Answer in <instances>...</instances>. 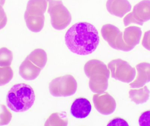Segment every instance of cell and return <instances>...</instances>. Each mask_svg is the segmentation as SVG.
<instances>
[{"mask_svg": "<svg viewBox=\"0 0 150 126\" xmlns=\"http://www.w3.org/2000/svg\"><path fill=\"white\" fill-rule=\"evenodd\" d=\"M65 41L69 50L80 56L94 52L100 43L96 27L87 22H79L72 25L66 32Z\"/></svg>", "mask_w": 150, "mask_h": 126, "instance_id": "cell-1", "label": "cell"}, {"mask_svg": "<svg viewBox=\"0 0 150 126\" xmlns=\"http://www.w3.org/2000/svg\"><path fill=\"white\" fill-rule=\"evenodd\" d=\"M35 98V92L31 86L26 84H18L13 85L8 92L6 104L15 112H24L33 106Z\"/></svg>", "mask_w": 150, "mask_h": 126, "instance_id": "cell-2", "label": "cell"}, {"mask_svg": "<svg viewBox=\"0 0 150 126\" xmlns=\"http://www.w3.org/2000/svg\"><path fill=\"white\" fill-rule=\"evenodd\" d=\"M84 70L90 79L89 87L93 92L101 94L107 90L110 71L105 64L98 60H91L85 64Z\"/></svg>", "mask_w": 150, "mask_h": 126, "instance_id": "cell-3", "label": "cell"}, {"mask_svg": "<svg viewBox=\"0 0 150 126\" xmlns=\"http://www.w3.org/2000/svg\"><path fill=\"white\" fill-rule=\"evenodd\" d=\"M48 5L47 0H29L24 15L26 26L33 32L42 30L45 25V13Z\"/></svg>", "mask_w": 150, "mask_h": 126, "instance_id": "cell-4", "label": "cell"}, {"mask_svg": "<svg viewBox=\"0 0 150 126\" xmlns=\"http://www.w3.org/2000/svg\"><path fill=\"white\" fill-rule=\"evenodd\" d=\"M48 2L47 12L51 17V23L54 29L62 30L66 29L72 21V15L62 1L47 0Z\"/></svg>", "mask_w": 150, "mask_h": 126, "instance_id": "cell-5", "label": "cell"}, {"mask_svg": "<svg viewBox=\"0 0 150 126\" xmlns=\"http://www.w3.org/2000/svg\"><path fill=\"white\" fill-rule=\"evenodd\" d=\"M50 94L54 97L73 96L77 89V83L71 75H66L53 79L49 85Z\"/></svg>", "mask_w": 150, "mask_h": 126, "instance_id": "cell-6", "label": "cell"}, {"mask_svg": "<svg viewBox=\"0 0 150 126\" xmlns=\"http://www.w3.org/2000/svg\"><path fill=\"white\" fill-rule=\"evenodd\" d=\"M112 78L124 83L131 82L136 75L135 68L121 59L114 60L108 64Z\"/></svg>", "mask_w": 150, "mask_h": 126, "instance_id": "cell-7", "label": "cell"}, {"mask_svg": "<svg viewBox=\"0 0 150 126\" xmlns=\"http://www.w3.org/2000/svg\"><path fill=\"white\" fill-rule=\"evenodd\" d=\"M102 37L113 49L124 52H129L133 49L124 42L123 33L115 25L108 24L101 29Z\"/></svg>", "mask_w": 150, "mask_h": 126, "instance_id": "cell-8", "label": "cell"}, {"mask_svg": "<svg viewBox=\"0 0 150 126\" xmlns=\"http://www.w3.org/2000/svg\"><path fill=\"white\" fill-rule=\"evenodd\" d=\"M150 20V0H143L134 6L132 12L123 19L125 26L131 23L142 26L144 23Z\"/></svg>", "mask_w": 150, "mask_h": 126, "instance_id": "cell-9", "label": "cell"}, {"mask_svg": "<svg viewBox=\"0 0 150 126\" xmlns=\"http://www.w3.org/2000/svg\"><path fill=\"white\" fill-rule=\"evenodd\" d=\"M94 107L98 112L104 115L113 113L116 108L115 100L107 92L96 94L93 97Z\"/></svg>", "mask_w": 150, "mask_h": 126, "instance_id": "cell-10", "label": "cell"}, {"mask_svg": "<svg viewBox=\"0 0 150 126\" xmlns=\"http://www.w3.org/2000/svg\"><path fill=\"white\" fill-rule=\"evenodd\" d=\"M106 6L110 14L121 18L129 12L132 8L128 0H108Z\"/></svg>", "mask_w": 150, "mask_h": 126, "instance_id": "cell-11", "label": "cell"}, {"mask_svg": "<svg viewBox=\"0 0 150 126\" xmlns=\"http://www.w3.org/2000/svg\"><path fill=\"white\" fill-rule=\"evenodd\" d=\"M91 110V105L88 99L84 98H79L72 104L70 113L76 118L84 119L89 116Z\"/></svg>", "mask_w": 150, "mask_h": 126, "instance_id": "cell-12", "label": "cell"}, {"mask_svg": "<svg viewBox=\"0 0 150 126\" xmlns=\"http://www.w3.org/2000/svg\"><path fill=\"white\" fill-rule=\"evenodd\" d=\"M137 74L135 81L130 84L131 88L140 89L150 82V63L143 62L136 66Z\"/></svg>", "mask_w": 150, "mask_h": 126, "instance_id": "cell-13", "label": "cell"}, {"mask_svg": "<svg viewBox=\"0 0 150 126\" xmlns=\"http://www.w3.org/2000/svg\"><path fill=\"white\" fill-rule=\"evenodd\" d=\"M41 70L26 58L19 67V74L25 80L31 81L37 78Z\"/></svg>", "mask_w": 150, "mask_h": 126, "instance_id": "cell-14", "label": "cell"}, {"mask_svg": "<svg viewBox=\"0 0 150 126\" xmlns=\"http://www.w3.org/2000/svg\"><path fill=\"white\" fill-rule=\"evenodd\" d=\"M142 34V32L140 27L129 26L124 30L123 39L128 46L134 49L140 43Z\"/></svg>", "mask_w": 150, "mask_h": 126, "instance_id": "cell-15", "label": "cell"}, {"mask_svg": "<svg viewBox=\"0 0 150 126\" xmlns=\"http://www.w3.org/2000/svg\"><path fill=\"white\" fill-rule=\"evenodd\" d=\"M129 93L131 101L137 105L144 103L149 99L150 92L147 86L139 89H131Z\"/></svg>", "mask_w": 150, "mask_h": 126, "instance_id": "cell-16", "label": "cell"}, {"mask_svg": "<svg viewBox=\"0 0 150 126\" xmlns=\"http://www.w3.org/2000/svg\"><path fill=\"white\" fill-rule=\"evenodd\" d=\"M26 58L33 64L42 70L45 68L47 62L46 53L41 49H35Z\"/></svg>", "mask_w": 150, "mask_h": 126, "instance_id": "cell-17", "label": "cell"}, {"mask_svg": "<svg viewBox=\"0 0 150 126\" xmlns=\"http://www.w3.org/2000/svg\"><path fill=\"white\" fill-rule=\"evenodd\" d=\"M68 120L66 113H53L46 121L45 126H67Z\"/></svg>", "mask_w": 150, "mask_h": 126, "instance_id": "cell-18", "label": "cell"}, {"mask_svg": "<svg viewBox=\"0 0 150 126\" xmlns=\"http://www.w3.org/2000/svg\"><path fill=\"white\" fill-rule=\"evenodd\" d=\"M13 60V53L11 51L6 47L0 49V67H9Z\"/></svg>", "mask_w": 150, "mask_h": 126, "instance_id": "cell-19", "label": "cell"}, {"mask_svg": "<svg viewBox=\"0 0 150 126\" xmlns=\"http://www.w3.org/2000/svg\"><path fill=\"white\" fill-rule=\"evenodd\" d=\"M13 77V71L11 67L0 68V86L8 83Z\"/></svg>", "mask_w": 150, "mask_h": 126, "instance_id": "cell-20", "label": "cell"}, {"mask_svg": "<svg viewBox=\"0 0 150 126\" xmlns=\"http://www.w3.org/2000/svg\"><path fill=\"white\" fill-rule=\"evenodd\" d=\"M12 114L5 106H0V125H8L11 121Z\"/></svg>", "mask_w": 150, "mask_h": 126, "instance_id": "cell-21", "label": "cell"}, {"mask_svg": "<svg viewBox=\"0 0 150 126\" xmlns=\"http://www.w3.org/2000/svg\"><path fill=\"white\" fill-rule=\"evenodd\" d=\"M140 126L150 125V110L144 112L141 115L139 119Z\"/></svg>", "mask_w": 150, "mask_h": 126, "instance_id": "cell-22", "label": "cell"}, {"mask_svg": "<svg viewBox=\"0 0 150 126\" xmlns=\"http://www.w3.org/2000/svg\"><path fill=\"white\" fill-rule=\"evenodd\" d=\"M7 17L4 9L0 5V30L3 29L7 24Z\"/></svg>", "mask_w": 150, "mask_h": 126, "instance_id": "cell-23", "label": "cell"}, {"mask_svg": "<svg viewBox=\"0 0 150 126\" xmlns=\"http://www.w3.org/2000/svg\"><path fill=\"white\" fill-rule=\"evenodd\" d=\"M107 126H129V125L123 119L116 118L109 121Z\"/></svg>", "mask_w": 150, "mask_h": 126, "instance_id": "cell-24", "label": "cell"}, {"mask_svg": "<svg viewBox=\"0 0 150 126\" xmlns=\"http://www.w3.org/2000/svg\"><path fill=\"white\" fill-rule=\"evenodd\" d=\"M142 45L145 49L150 51V30L144 33Z\"/></svg>", "mask_w": 150, "mask_h": 126, "instance_id": "cell-25", "label": "cell"}, {"mask_svg": "<svg viewBox=\"0 0 150 126\" xmlns=\"http://www.w3.org/2000/svg\"><path fill=\"white\" fill-rule=\"evenodd\" d=\"M5 0H0V5L3 6L5 4Z\"/></svg>", "mask_w": 150, "mask_h": 126, "instance_id": "cell-26", "label": "cell"}]
</instances>
